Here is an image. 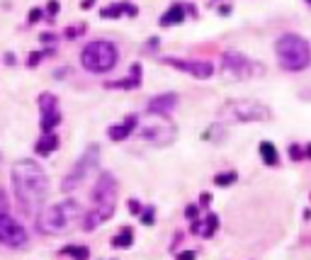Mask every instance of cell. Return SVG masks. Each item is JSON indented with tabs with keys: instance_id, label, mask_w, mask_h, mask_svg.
<instances>
[{
	"instance_id": "obj_18",
	"label": "cell",
	"mask_w": 311,
	"mask_h": 260,
	"mask_svg": "<svg viewBox=\"0 0 311 260\" xmlns=\"http://www.w3.org/2000/svg\"><path fill=\"white\" fill-rule=\"evenodd\" d=\"M182 20H185V8H182L180 3H175V5H170L168 13L161 17V25L163 27H170V25H180Z\"/></svg>"
},
{
	"instance_id": "obj_21",
	"label": "cell",
	"mask_w": 311,
	"mask_h": 260,
	"mask_svg": "<svg viewBox=\"0 0 311 260\" xmlns=\"http://www.w3.org/2000/svg\"><path fill=\"white\" fill-rule=\"evenodd\" d=\"M132 243H134V231L132 229H122V231L112 238V246L114 248H129Z\"/></svg>"
},
{
	"instance_id": "obj_6",
	"label": "cell",
	"mask_w": 311,
	"mask_h": 260,
	"mask_svg": "<svg viewBox=\"0 0 311 260\" xmlns=\"http://www.w3.org/2000/svg\"><path fill=\"white\" fill-rule=\"evenodd\" d=\"M221 69L226 73V78L233 81H243V78H253V76H263V63L251 61L248 56L238 54V51H226L221 56Z\"/></svg>"
},
{
	"instance_id": "obj_25",
	"label": "cell",
	"mask_w": 311,
	"mask_h": 260,
	"mask_svg": "<svg viewBox=\"0 0 311 260\" xmlns=\"http://www.w3.org/2000/svg\"><path fill=\"white\" fill-rule=\"evenodd\" d=\"M41 17H44V10H39V8H32V10H29V15H27V22H29V25H37Z\"/></svg>"
},
{
	"instance_id": "obj_14",
	"label": "cell",
	"mask_w": 311,
	"mask_h": 260,
	"mask_svg": "<svg viewBox=\"0 0 311 260\" xmlns=\"http://www.w3.org/2000/svg\"><path fill=\"white\" fill-rule=\"evenodd\" d=\"M112 214H114L112 207H95V209H90V212L85 214V219H83V229H85V231H93V229H97L100 224H105Z\"/></svg>"
},
{
	"instance_id": "obj_4",
	"label": "cell",
	"mask_w": 311,
	"mask_h": 260,
	"mask_svg": "<svg viewBox=\"0 0 311 260\" xmlns=\"http://www.w3.org/2000/svg\"><path fill=\"white\" fill-rule=\"evenodd\" d=\"M119 61V51L112 41H105V39H97V41H90L81 54V63L85 71L90 73H107L117 66Z\"/></svg>"
},
{
	"instance_id": "obj_22",
	"label": "cell",
	"mask_w": 311,
	"mask_h": 260,
	"mask_svg": "<svg viewBox=\"0 0 311 260\" xmlns=\"http://www.w3.org/2000/svg\"><path fill=\"white\" fill-rule=\"evenodd\" d=\"M61 253H64V255H71V258H76V260H88L90 258V250H88L85 246H66Z\"/></svg>"
},
{
	"instance_id": "obj_11",
	"label": "cell",
	"mask_w": 311,
	"mask_h": 260,
	"mask_svg": "<svg viewBox=\"0 0 311 260\" xmlns=\"http://www.w3.org/2000/svg\"><path fill=\"white\" fill-rule=\"evenodd\" d=\"M139 137L144 139V141L156 144V146H168L175 139V129L170 124H146V126H141Z\"/></svg>"
},
{
	"instance_id": "obj_29",
	"label": "cell",
	"mask_w": 311,
	"mask_h": 260,
	"mask_svg": "<svg viewBox=\"0 0 311 260\" xmlns=\"http://www.w3.org/2000/svg\"><path fill=\"white\" fill-rule=\"evenodd\" d=\"M141 221H144V224H153V209L144 212V214H141Z\"/></svg>"
},
{
	"instance_id": "obj_8",
	"label": "cell",
	"mask_w": 311,
	"mask_h": 260,
	"mask_svg": "<svg viewBox=\"0 0 311 260\" xmlns=\"http://www.w3.org/2000/svg\"><path fill=\"white\" fill-rule=\"evenodd\" d=\"M97 161H100V149L93 144V146H88V149H85V153L78 158V163L73 165V173H71L68 178H64L61 187H64L66 192L73 190L78 182H83V178H85L90 170H95V168H97Z\"/></svg>"
},
{
	"instance_id": "obj_24",
	"label": "cell",
	"mask_w": 311,
	"mask_h": 260,
	"mask_svg": "<svg viewBox=\"0 0 311 260\" xmlns=\"http://www.w3.org/2000/svg\"><path fill=\"white\" fill-rule=\"evenodd\" d=\"M214 182H217V185H229V182H236V173H233V170H229V173H224V175H217V178H214Z\"/></svg>"
},
{
	"instance_id": "obj_2",
	"label": "cell",
	"mask_w": 311,
	"mask_h": 260,
	"mask_svg": "<svg viewBox=\"0 0 311 260\" xmlns=\"http://www.w3.org/2000/svg\"><path fill=\"white\" fill-rule=\"evenodd\" d=\"M275 51L284 71H292V73L304 71L311 63V44L299 34H282L275 44Z\"/></svg>"
},
{
	"instance_id": "obj_33",
	"label": "cell",
	"mask_w": 311,
	"mask_h": 260,
	"mask_svg": "<svg viewBox=\"0 0 311 260\" xmlns=\"http://www.w3.org/2000/svg\"><path fill=\"white\" fill-rule=\"evenodd\" d=\"M185 214H188L190 219H192V217H197V207H192V205H190V207H188V212H185Z\"/></svg>"
},
{
	"instance_id": "obj_5",
	"label": "cell",
	"mask_w": 311,
	"mask_h": 260,
	"mask_svg": "<svg viewBox=\"0 0 311 260\" xmlns=\"http://www.w3.org/2000/svg\"><path fill=\"white\" fill-rule=\"evenodd\" d=\"M221 117L229 122H268L270 110L258 100H233L221 107Z\"/></svg>"
},
{
	"instance_id": "obj_28",
	"label": "cell",
	"mask_w": 311,
	"mask_h": 260,
	"mask_svg": "<svg viewBox=\"0 0 311 260\" xmlns=\"http://www.w3.org/2000/svg\"><path fill=\"white\" fill-rule=\"evenodd\" d=\"M129 212H132V214H139V212H141V205H139L136 200H129Z\"/></svg>"
},
{
	"instance_id": "obj_27",
	"label": "cell",
	"mask_w": 311,
	"mask_h": 260,
	"mask_svg": "<svg viewBox=\"0 0 311 260\" xmlns=\"http://www.w3.org/2000/svg\"><path fill=\"white\" fill-rule=\"evenodd\" d=\"M83 29H85V25H78V27H68L66 29V39H76V37H81Z\"/></svg>"
},
{
	"instance_id": "obj_1",
	"label": "cell",
	"mask_w": 311,
	"mask_h": 260,
	"mask_svg": "<svg viewBox=\"0 0 311 260\" xmlns=\"http://www.w3.org/2000/svg\"><path fill=\"white\" fill-rule=\"evenodd\" d=\"M13 190L17 207L25 217H37L46 194H49V178L44 168L34 161H17L13 165Z\"/></svg>"
},
{
	"instance_id": "obj_35",
	"label": "cell",
	"mask_w": 311,
	"mask_h": 260,
	"mask_svg": "<svg viewBox=\"0 0 311 260\" xmlns=\"http://www.w3.org/2000/svg\"><path fill=\"white\" fill-rule=\"evenodd\" d=\"M5 63H10V66H13V63H15V56L13 54H5Z\"/></svg>"
},
{
	"instance_id": "obj_34",
	"label": "cell",
	"mask_w": 311,
	"mask_h": 260,
	"mask_svg": "<svg viewBox=\"0 0 311 260\" xmlns=\"http://www.w3.org/2000/svg\"><path fill=\"white\" fill-rule=\"evenodd\" d=\"M93 5H95V0H83V3H81L83 10H88V8H93Z\"/></svg>"
},
{
	"instance_id": "obj_26",
	"label": "cell",
	"mask_w": 311,
	"mask_h": 260,
	"mask_svg": "<svg viewBox=\"0 0 311 260\" xmlns=\"http://www.w3.org/2000/svg\"><path fill=\"white\" fill-rule=\"evenodd\" d=\"M58 10H61L58 0H49V5H46V15H49V17H56V15H58Z\"/></svg>"
},
{
	"instance_id": "obj_19",
	"label": "cell",
	"mask_w": 311,
	"mask_h": 260,
	"mask_svg": "<svg viewBox=\"0 0 311 260\" xmlns=\"http://www.w3.org/2000/svg\"><path fill=\"white\" fill-rule=\"evenodd\" d=\"M217 226H219V219H217V217H214V214H209L204 224H197V221H195V224H192V231H197V233H200V236H204V238H209L212 233L217 231Z\"/></svg>"
},
{
	"instance_id": "obj_16",
	"label": "cell",
	"mask_w": 311,
	"mask_h": 260,
	"mask_svg": "<svg viewBox=\"0 0 311 260\" xmlns=\"http://www.w3.org/2000/svg\"><path fill=\"white\" fill-rule=\"evenodd\" d=\"M122 13H127L129 17H136L139 10H136L134 5H129V3H114V5H107V8H102V17L105 20H114V17H122Z\"/></svg>"
},
{
	"instance_id": "obj_31",
	"label": "cell",
	"mask_w": 311,
	"mask_h": 260,
	"mask_svg": "<svg viewBox=\"0 0 311 260\" xmlns=\"http://www.w3.org/2000/svg\"><path fill=\"white\" fill-rule=\"evenodd\" d=\"M289 156H292V158H301V149H299V146H292V149H289Z\"/></svg>"
},
{
	"instance_id": "obj_13",
	"label": "cell",
	"mask_w": 311,
	"mask_h": 260,
	"mask_svg": "<svg viewBox=\"0 0 311 260\" xmlns=\"http://www.w3.org/2000/svg\"><path fill=\"white\" fill-rule=\"evenodd\" d=\"M177 105V95L175 93H163V95H156L149 100V114H158V117H165V114H170L173 112V107Z\"/></svg>"
},
{
	"instance_id": "obj_9",
	"label": "cell",
	"mask_w": 311,
	"mask_h": 260,
	"mask_svg": "<svg viewBox=\"0 0 311 260\" xmlns=\"http://www.w3.org/2000/svg\"><path fill=\"white\" fill-rule=\"evenodd\" d=\"M93 202L95 207H112L117 202V180L112 178V173H102L97 178V185L93 190Z\"/></svg>"
},
{
	"instance_id": "obj_7",
	"label": "cell",
	"mask_w": 311,
	"mask_h": 260,
	"mask_svg": "<svg viewBox=\"0 0 311 260\" xmlns=\"http://www.w3.org/2000/svg\"><path fill=\"white\" fill-rule=\"evenodd\" d=\"M29 241L27 231L20 221L10 217L5 209H0V243L8 248H25Z\"/></svg>"
},
{
	"instance_id": "obj_37",
	"label": "cell",
	"mask_w": 311,
	"mask_h": 260,
	"mask_svg": "<svg viewBox=\"0 0 311 260\" xmlns=\"http://www.w3.org/2000/svg\"><path fill=\"white\" fill-rule=\"evenodd\" d=\"M309 3H311V0H309Z\"/></svg>"
},
{
	"instance_id": "obj_36",
	"label": "cell",
	"mask_w": 311,
	"mask_h": 260,
	"mask_svg": "<svg viewBox=\"0 0 311 260\" xmlns=\"http://www.w3.org/2000/svg\"><path fill=\"white\" fill-rule=\"evenodd\" d=\"M306 158H311V144L306 146Z\"/></svg>"
},
{
	"instance_id": "obj_30",
	"label": "cell",
	"mask_w": 311,
	"mask_h": 260,
	"mask_svg": "<svg viewBox=\"0 0 311 260\" xmlns=\"http://www.w3.org/2000/svg\"><path fill=\"white\" fill-rule=\"evenodd\" d=\"M177 260H195V250H182L177 255Z\"/></svg>"
},
{
	"instance_id": "obj_10",
	"label": "cell",
	"mask_w": 311,
	"mask_h": 260,
	"mask_svg": "<svg viewBox=\"0 0 311 260\" xmlns=\"http://www.w3.org/2000/svg\"><path fill=\"white\" fill-rule=\"evenodd\" d=\"M39 110H41V134L54 132L61 122V112H58V100L49 93L39 95Z\"/></svg>"
},
{
	"instance_id": "obj_20",
	"label": "cell",
	"mask_w": 311,
	"mask_h": 260,
	"mask_svg": "<svg viewBox=\"0 0 311 260\" xmlns=\"http://www.w3.org/2000/svg\"><path fill=\"white\" fill-rule=\"evenodd\" d=\"M260 156H263V161L268 165H277V161H280V158H277V149L272 146L270 141H263V144H260Z\"/></svg>"
},
{
	"instance_id": "obj_32",
	"label": "cell",
	"mask_w": 311,
	"mask_h": 260,
	"mask_svg": "<svg viewBox=\"0 0 311 260\" xmlns=\"http://www.w3.org/2000/svg\"><path fill=\"white\" fill-rule=\"evenodd\" d=\"M39 39H41V41H44V44H46V41H49V44H51V41H54V39H56V37H54V34H49V32H46V34H41Z\"/></svg>"
},
{
	"instance_id": "obj_23",
	"label": "cell",
	"mask_w": 311,
	"mask_h": 260,
	"mask_svg": "<svg viewBox=\"0 0 311 260\" xmlns=\"http://www.w3.org/2000/svg\"><path fill=\"white\" fill-rule=\"evenodd\" d=\"M54 54V49H49V51H32V54L27 56V66H37L41 58H46V56Z\"/></svg>"
},
{
	"instance_id": "obj_3",
	"label": "cell",
	"mask_w": 311,
	"mask_h": 260,
	"mask_svg": "<svg viewBox=\"0 0 311 260\" xmlns=\"http://www.w3.org/2000/svg\"><path fill=\"white\" fill-rule=\"evenodd\" d=\"M81 214V205L76 200H64L58 205L44 207L37 214V226L41 233H61L68 229V224Z\"/></svg>"
},
{
	"instance_id": "obj_12",
	"label": "cell",
	"mask_w": 311,
	"mask_h": 260,
	"mask_svg": "<svg viewBox=\"0 0 311 260\" xmlns=\"http://www.w3.org/2000/svg\"><path fill=\"white\" fill-rule=\"evenodd\" d=\"M168 66H175V69L185 71L195 78H209L214 73V66L209 61H182V58H165Z\"/></svg>"
},
{
	"instance_id": "obj_15",
	"label": "cell",
	"mask_w": 311,
	"mask_h": 260,
	"mask_svg": "<svg viewBox=\"0 0 311 260\" xmlns=\"http://www.w3.org/2000/svg\"><path fill=\"white\" fill-rule=\"evenodd\" d=\"M136 124H139L136 114L127 117L122 124H114V126H109V129H107L109 139H112V141H124L127 137H132V132H136Z\"/></svg>"
},
{
	"instance_id": "obj_17",
	"label": "cell",
	"mask_w": 311,
	"mask_h": 260,
	"mask_svg": "<svg viewBox=\"0 0 311 260\" xmlns=\"http://www.w3.org/2000/svg\"><path fill=\"white\" fill-rule=\"evenodd\" d=\"M56 149H58V137H56L54 132L41 134L39 141H37V146H34V151H37L39 156H51Z\"/></svg>"
}]
</instances>
